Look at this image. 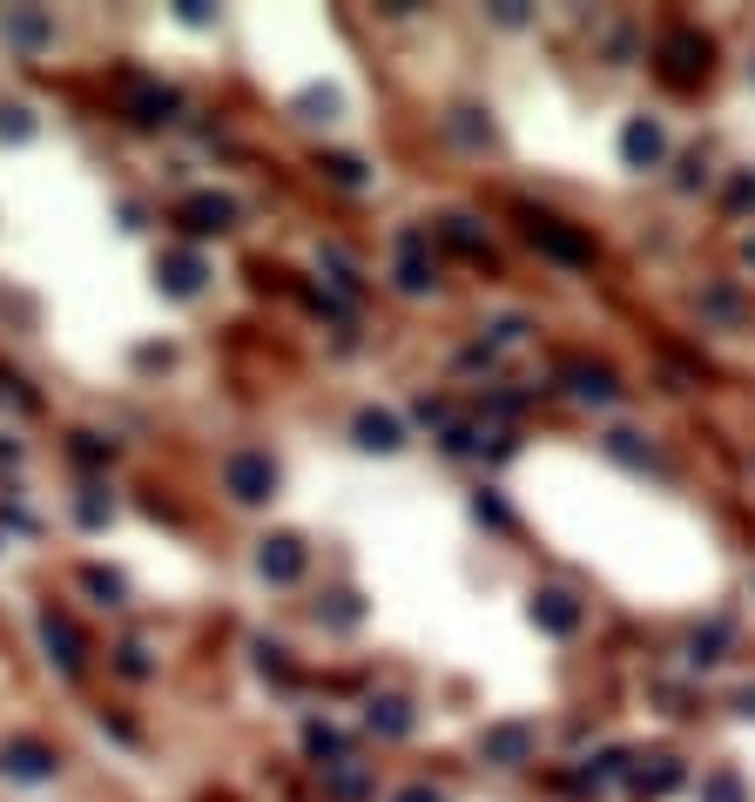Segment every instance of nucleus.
<instances>
[{
    "label": "nucleus",
    "instance_id": "nucleus-40",
    "mask_svg": "<svg viewBox=\"0 0 755 802\" xmlns=\"http://www.w3.org/2000/svg\"><path fill=\"white\" fill-rule=\"evenodd\" d=\"M480 519H493V527H506V506H499L493 493H480Z\"/></svg>",
    "mask_w": 755,
    "mask_h": 802
},
{
    "label": "nucleus",
    "instance_id": "nucleus-18",
    "mask_svg": "<svg viewBox=\"0 0 755 802\" xmlns=\"http://www.w3.org/2000/svg\"><path fill=\"white\" fill-rule=\"evenodd\" d=\"M418 244H425V236L412 229V236H405V263H399V291H405V297H425V291H432V263L418 257Z\"/></svg>",
    "mask_w": 755,
    "mask_h": 802
},
{
    "label": "nucleus",
    "instance_id": "nucleus-5",
    "mask_svg": "<svg viewBox=\"0 0 755 802\" xmlns=\"http://www.w3.org/2000/svg\"><path fill=\"white\" fill-rule=\"evenodd\" d=\"M304 540L297 533H270L263 546H257V574L270 580V587H291V580H304Z\"/></svg>",
    "mask_w": 755,
    "mask_h": 802
},
{
    "label": "nucleus",
    "instance_id": "nucleus-11",
    "mask_svg": "<svg viewBox=\"0 0 755 802\" xmlns=\"http://www.w3.org/2000/svg\"><path fill=\"white\" fill-rule=\"evenodd\" d=\"M357 446H365V452H399L405 446V425H399V412H378V405H365V412H357Z\"/></svg>",
    "mask_w": 755,
    "mask_h": 802
},
{
    "label": "nucleus",
    "instance_id": "nucleus-10",
    "mask_svg": "<svg viewBox=\"0 0 755 802\" xmlns=\"http://www.w3.org/2000/svg\"><path fill=\"white\" fill-rule=\"evenodd\" d=\"M533 627H546V634H574V627H580V600H574L567 587H540V593H533Z\"/></svg>",
    "mask_w": 755,
    "mask_h": 802
},
{
    "label": "nucleus",
    "instance_id": "nucleus-24",
    "mask_svg": "<svg viewBox=\"0 0 755 802\" xmlns=\"http://www.w3.org/2000/svg\"><path fill=\"white\" fill-rule=\"evenodd\" d=\"M607 452H614L621 465H654V452L641 446V432H607Z\"/></svg>",
    "mask_w": 755,
    "mask_h": 802
},
{
    "label": "nucleus",
    "instance_id": "nucleus-41",
    "mask_svg": "<svg viewBox=\"0 0 755 802\" xmlns=\"http://www.w3.org/2000/svg\"><path fill=\"white\" fill-rule=\"evenodd\" d=\"M735 708H742V715H755V688H742V695H735Z\"/></svg>",
    "mask_w": 755,
    "mask_h": 802
},
{
    "label": "nucleus",
    "instance_id": "nucleus-7",
    "mask_svg": "<svg viewBox=\"0 0 755 802\" xmlns=\"http://www.w3.org/2000/svg\"><path fill=\"white\" fill-rule=\"evenodd\" d=\"M176 115H182V95L176 89H163V82H135L129 89V122L163 129V122H176Z\"/></svg>",
    "mask_w": 755,
    "mask_h": 802
},
{
    "label": "nucleus",
    "instance_id": "nucleus-30",
    "mask_svg": "<svg viewBox=\"0 0 755 802\" xmlns=\"http://www.w3.org/2000/svg\"><path fill=\"white\" fill-rule=\"evenodd\" d=\"M614 776H621V755H593L587 769H580V782H587V789H601V782H614Z\"/></svg>",
    "mask_w": 755,
    "mask_h": 802
},
{
    "label": "nucleus",
    "instance_id": "nucleus-12",
    "mask_svg": "<svg viewBox=\"0 0 755 802\" xmlns=\"http://www.w3.org/2000/svg\"><path fill=\"white\" fill-rule=\"evenodd\" d=\"M176 216H182V229H196V236H223V229L236 223V203H229V196H189Z\"/></svg>",
    "mask_w": 755,
    "mask_h": 802
},
{
    "label": "nucleus",
    "instance_id": "nucleus-36",
    "mask_svg": "<svg viewBox=\"0 0 755 802\" xmlns=\"http://www.w3.org/2000/svg\"><path fill=\"white\" fill-rule=\"evenodd\" d=\"M695 182H708V155H688L682 163V189H695Z\"/></svg>",
    "mask_w": 755,
    "mask_h": 802
},
{
    "label": "nucleus",
    "instance_id": "nucleus-2",
    "mask_svg": "<svg viewBox=\"0 0 755 802\" xmlns=\"http://www.w3.org/2000/svg\"><path fill=\"white\" fill-rule=\"evenodd\" d=\"M223 493H229L236 506H263V499L276 493V459L257 452V446L229 452V459H223Z\"/></svg>",
    "mask_w": 755,
    "mask_h": 802
},
{
    "label": "nucleus",
    "instance_id": "nucleus-23",
    "mask_svg": "<svg viewBox=\"0 0 755 802\" xmlns=\"http://www.w3.org/2000/svg\"><path fill=\"white\" fill-rule=\"evenodd\" d=\"M446 244L465 250V257H486V236L472 229V216H446Z\"/></svg>",
    "mask_w": 755,
    "mask_h": 802
},
{
    "label": "nucleus",
    "instance_id": "nucleus-38",
    "mask_svg": "<svg viewBox=\"0 0 755 802\" xmlns=\"http://www.w3.org/2000/svg\"><path fill=\"white\" fill-rule=\"evenodd\" d=\"M176 14H182L189 27H210V8H203V0H182V8H176Z\"/></svg>",
    "mask_w": 755,
    "mask_h": 802
},
{
    "label": "nucleus",
    "instance_id": "nucleus-16",
    "mask_svg": "<svg viewBox=\"0 0 755 802\" xmlns=\"http://www.w3.org/2000/svg\"><path fill=\"white\" fill-rule=\"evenodd\" d=\"M42 640H48V654L74 674V668H82V634H74V621L68 614H42Z\"/></svg>",
    "mask_w": 755,
    "mask_h": 802
},
{
    "label": "nucleus",
    "instance_id": "nucleus-13",
    "mask_svg": "<svg viewBox=\"0 0 755 802\" xmlns=\"http://www.w3.org/2000/svg\"><path fill=\"white\" fill-rule=\"evenodd\" d=\"M412 721H418V715H412L405 695H371V701H365V729H371V735H391V742H399V735H412Z\"/></svg>",
    "mask_w": 755,
    "mask_h": 802
},
{
    "label": "nucleus",
    "instance_id": "nucleus-3",
    "mask_svg": "<svg viewBox=\"0 0 755 802\" xmlns=\"http://www.w3.org/2000/svg\"><path fill=\"white\" fill-rule=\"evenodd\" d=\"M527 236H533V250H546L553 263H567V270H587L593 263V244H587L580 229H567L561 216H533L527 210Z\"/></svg>",
    "mask_w": 755,
    "mask_h": 802
},
{
    "label": "nucleus",
    "instance_id": "nucleus-9",
    "mask_svg": "<svg viewBox=\"0 0 755 802\" xmlns=\"http://www.w3.org/2000/svg\"><path fill=\"white\" fill-rule=\"evenodd\" d=\"M527 755H533V729H527V721H499V729H486V762H493V769H520Z\"/></svg>",
    "mask_w": 755,
    "mask_h": 802
},
{
    "label": "nucleus",
    "instance_id": "nucleus-21",
    "mask_svg": "<svg viewBox=\"0 0 755 802\" xmlns=\"http://www.w3.org/2000/svg\"><path fill=\"white\" fill-rule=\"evenodd\" d=\"M304 748H310V755H331V769H338L351 742H344V735L331 729V721H310V729H304Z\"/></svg>",
    "mask_w": 755,
    "mask_h": 802
},
{
    "label": "nucleus",
    "instance_id": "nucleus-25",
    "mask_svg": "<svg viewBox=\"0 0 755 802\" xmlns=\"http://www.w3.org/2000/svg\"><path fill=\"white\" fill-rule=\"evenodd\" d=\"M317 621H331V627H357V621H365V608H357V593H331L325 608H317Z\"/></svg>",
    "mask_w": 755,
    "mask_h": 802
},
{
    "label": "nucleus",
    "instance_id": "nucleus-4",
    "mask_svg": "<svg viewBox=\"0 0 755 802\" xmlns=\"http://www.w3.org/2000/svg\"><path fill=\"white\" fill-rule=\"evenodd\" d=\"M661 155H668V129L654 122V115H627V129H621V163H627V169H661Z\"/></svg>",
    "mask_w": 755,
    "mask_h": 802
},
{
    "label": "nucleus",
    "instance_id": "nucleus-26",
    "mask_svg": "<svg viewBox=\"0 0 755 802\" xmlns=\"http://www.w3.org/2000/svg\"><path fill=\"white\" fill-rule=\"evenodd\" d=\"M82 587L102 600V608H122V593H129V587H122V574H102V567H89V574H82Z\"/></svg>",
    "mask_w": 755,
    "mask_h": 802
},
{
    "label": "nucleus",
    "instance_id": "nucleus-37",
    "mask_svg": "<svg viewBox=\"0 0 755 802\" xmlns=\"http://www.w3.org/2000/svg\"><path fill=\"white\" fill-rule=\"evenodd\" d=\"M399 802H446V795L432 789V782H412V789H399Z\"/></svg>",
    "mask_w": 755,
    "mask_h": 802
},
{
    "label": "nucleus",
    "instance_id": "nucleus-14",
    "mask_svg": "<svg viewBox=\"0 0 755 802\" xmlns=\"http://www.w3.org/2000/svg\"><path fill=\"white\" fill-rule=\"evenodd\" d=\"M0 34H8L14 48H27V55H34V48H48V42H55V21H48L42 8H14L8 21H0Z\"/></svg>",
    "mask_w": 755,
    "mask_h": 802
},
{
    "label": "nucleus",
    "instance_id": "nucleus-28",
    "mask_svg": "<svg viewBox=\"0 0 755 802\" xmlns=\"http://www.w3.org/2000/svg\"><path fill=\"white\" fill-rule=\"evenodd\" d=\"M74 459H82V465H108L115 446H108V438H95V432H74Z\"/></svg>",
    "mask_w": 755,
    "mask_h": 802
},
{
    "label": "nucleus",
    "instance_id": "nucleus-1",
    "mask_svg": "<svg viewBox=\"0 0 755 802\" xmlns=\"http://www.w3.org/2000/svg\"><path fill=\"white\" fill-rule=\"evenodd\" d=\"M654 61H661V82L695 89V82H708L715 48H708V34H695V27H668V34H661V48H654Z\"/></svg>",
    "mask_w": 755,
    "mask_h": 802
},
{
    "label": "nucleus",
    "instance_id": "nucleus-19",
    "mask_svg": "<svg viewBox=\"0 0 755 802\" xmlns=\"http://www.w3.org/2000/svg\"><path fill=\"white\" fill-rule=\"evenodd\" d=\"M701 802H748V782L735 769H708L701 776Z\"/></svg>",
    "mask_w": 755,
    "mask_h": 802
},
{
    "label": "nucleus",
    "instance_id": "nucleus-6",
    "mask_svg": "<svg viewBox=\"0 0 755 802\" xmlns=\"http://www.w3.org/2000/svg\"><path fill=\"white\" fill-rule=\"evenodd\" d=\"M61 769V762H55V748L48 742H8V748H0V776H14V782H48Z\"/></svg>",
    "mask_w": 755,
    "mask_h": 802
},
{
    "label": "nucleus",
    "instance_id": "nucleus-20",
    "mask_svg": "<svg viewBox=\"0 0 755 802\" xmlns=\"http://www.w3.org/2000/svg\"><path fill=\"white\" fill-rule=\"evenodd\" d=\"M317 169H325L338 189H365L371 176H365V163H357V155H317Z\"/></svg>",
    "mask_w": 755,
    "mask_h": 802
},
{
    "label": "nucleus",
    "instance_id": "nucleus-31",
    "mask_svg": "<svg viewBox=\"0 0 755 802\" xmlns=\"http://www.w3.org/2000/svg\"><path fill=\"white\" fill-rule=\"evenodd\" d=\"M452 135L459 142H486L493 129H480V108H452Z\"/></svg>",
    "mask_w": 755,
    "mask_h": 802
},
{
    "label": "nucleus",
    "instance_id": "nucleus-39",
    "mask_svg": "<svg viewBox=\"0 0 755 802\" xmlns=\"http://www.w3.org/2000/svg\"><path fill=\"white\" fill-rule=\"evenodd\" d=\"M520 331H527V317H499V325H493V338H499V344H512Z\"/></svg>",
    "mask_w": 755,
    "mask_h": 802
},
{
    "label": "nucleus",
    "instance_id": "nucleus-34",
    "mask_svg": "<svg viewBox=\"0 0 755 802\" xmlns=\"http://www.w3.org/2000/svg\"><path fill=\"white\" fill-rule=\"evenodd\" d=\"M115 668H122V674H135V681H142V674H149V654H142V648H122V654H115Z\"/></svg>",
    "mask_w": 755,
    "mask_h": 802
},
{
    "label": "nucleus",
    "instance_id": "nucleus-17",
    "mask_svg": "<svg viewBox=\"0 0 755 802\" xmlns=\"http://www.w3.org/2000/svg\"><path fill=\"white\" fill-rule=\"evenodd\" d=\"M682 782H688V769L674 755H654L648 769H634V789H641V795H668V789H682Z\"/></svg>",
    "mask_w": 755,
    "mask_h": 802
},
{
    "label": "nucleus",
    "instance_id": "nucleus-15",
    "mask_svg": "<svg viewBox=\"0 0 755 802\" xmlns=\"http://www.w3.org/2000/svg\"><path fill=\"white\" fill-rule=\"evenodd\" d=\"M567 385H574L580 405H614V398H621V385H614V371H607V365H574V371H567Z\"/></svg>",
    "mask_w": 755,
    "mask_h": 802
},
{
    "label": "nucleus",
    "instance_id": "nucleus-29",
    "mask_svg": "<svg viewBox=\"0 0 755 802\" xmlns=\"http://www.w3.org/2000/svg\"><path fill=\"white\" fill-rule=\"evenodd\" d=\"M722 648H729V627H722V621L695 634V661H722Z\"/></svg>",
    "mask_w": 755,
    "mask_h": 802
},
{
    "label": "nucleus",
    "instance_id": "nucleus-27",
    "mask_svg": "<svg viewBox=\"0 0 755 802\" xmlns=\"http://www.w3.org/2000/svg\"><path fill=\"white\" fill-rule=\"evenodd\" d=\"M297 115H304V122H331V115H338V95H331V89H310V95H297Z\"/></svg>",
    "mask_w": 755,
    "mask_h": 802
},
{
    "label": "nucleus",
    "instance_id": "nucleus-33",
    "mask_svg": "<svg viewBox=\"0 0 755 802\" xmlns=\"http://www.w3.org/2000/svg\"><path fill=\"white\" fill-rule=\"evenodd\" d=\"M331 789H338L344 802H357V795H365V776H357V769H338V776H331Z\"/></svg>",
    "mask_w": 755,
    "mask_h": 802
},
{
    "label": "nucleus",
    "instance_id": "nucleus-42",
    "mask_svg": "<svg viewBox=\"0 0 755 802\" xmlns=\"http://www.w3.org/2000/svg\"><path fill=\"white\" fill-rule=\"evenodd\" d=\"M748 263H755V236H748Z\"/></svg>",
    "mask_w": 755,
    "mask_h": 802
},
{
    "label": "nucleus",
    "instance_id": "nucleus-8",
    "mask_svg": "<svg viewBox=\"0 0 755 802\" xmlns=\"http://www.w3.org/2000/svg\"><path fill=\"white\" fill-rule=\"evenodd\" d=\"M155 276H163V291H169V297H196V291H203V276H210V263L196 257V250H163Z\"/></svg>",
    "mask_w": 755,
    "mask_h": 802
},
{
    "label": "nucleus",
    "instance_id": "nucleus-35",
    "mask_svg": "<svg viewBox=\"0 0 755 802\" xmlns=\"http://www.w3.org/2000/svg\"><path fill=\"white\" fill-rule=\"evenodd\" d=\"M708 310H715V317H729V325H735V317H742V304H735L729 291H708Z\"/></svg>",
    "mask_w": 755,
    "mask_h": 802
},
{
    "label": "nucleus",
    "instance_id": "nucleus-32",
    "mask_svg": "<svg viewBox=\"0 0 755 802\" xmlns=\"http://www.w3.org/2000/svg\"><path fill=\"white\" fill-rule=\"evenodd\" d=\"M0 135H8V142H27V135H34V115H27V108H0Z\"/></svg>",
    "mask_w": 755,
    "mask_h": 802
},
{
    "label": "nucleus",
    "instance_id": "nucleus-22",
    "mask_svg": "<svg viewBox=\"0 0 755 802\" xmlns=\"http://www.w3.org/2000/svg\"><path fill=\"white\" fill-rule=\"evenodd\" d=\"M108 512H115L108 486H82V499H74V519H82V527H108Z\"/></svg>",
    "mask_w": 755,
    "mask_h": 802
}]
</instances>
